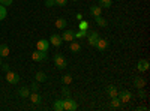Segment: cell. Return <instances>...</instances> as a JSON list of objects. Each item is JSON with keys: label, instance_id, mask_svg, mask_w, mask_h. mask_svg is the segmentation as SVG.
Wrapping results in <instances>:
<instances>
[{"label": "cell", "instance_id": "obj_1", "mask_svg": "<svg viewBox=\"0 0 150 111\" xmlns=\"http://www.w3.org/2000/svg\"><path fill=\"white\" fill-rule=\"evenodd\" d=\"M63 108H65V111H75V110H78V104L71 96H68L66 99H63Z\"/></svg>", "mask_w": 150, "mask_h": 111}, {"label": "cell", "instance_id": "obj_2", "mask_svg": "<svg viewBox=\"0 0 150 111\" xmlns=\"http://www.w3.org/2000/svg\"><path fill=\"white\" fill-rule=\"evenodd\" d=\"M47 51H39V50H36L35 53H32V59L33 62H36V63H42V62L47 60Z\"/></svg>", "mask_w": 150, "mask_h": 111}, {"label": "cell", "instance_id": "obj_3", "mask_svg": "<svg viewBox=\"0 0 150 111\" xmlns=\"http://www.w3.org/2000/svg\"><path fill=\"white\" fill-rule=\"evenodd\" d=\"M54 65H56L57 69H65L66 65H68V62H66V59L62 54H56L54 56Z\"/></svg>", "mask_w": 150, "mask_h": 111}, {"label": "cell", "instance_id": "obj_4", "mask_svg": "<svg viewBox=\"0 0 150 111\" xmlns=\"http://www.w3.org/2000/svg\"><path fill=\"white\" fill-rule=\"evenodd\" d=\"M117 96H119V99L122 101V104H126V102H129L132 99V93L129 90H119Z\"/></svg>", "mask_w": 150, "mask_h": 111}, {"label": "cell", "instance_id": "obj_5", "mask_svg": "<svg viewBox=\"0 0 150 111\" xmlns=\"http://www.w3.org/2000/svg\"><path fill=\"white\" fill-rule=\"evenodd\" d=\"M6 81H8L9 84H18V81H20V75H18L17 72L8 71V72H6Z\"/></svg>", "mask_w": 150, "mask_h": 111}, {"label": "cell", "instance_id": "obj_6", "mask_svg": "<svg viewBox=\"0 0 150 111\" xmlns=\"http://www.w3.org/2000/svg\"><path fill=\"white\" fill-rule=\"evenodd\" d=\"M50 45H54V47H62V44H63V39H62V36L57 35V33H53L51 36H50Z\"/></svg>", "mask_w": 150, "mask_h": 111}, {"label": "cell", "instance_id": "obj_7", "mask_svg": "<svg viewBox=\"0 0 150 111\" xmlns=\"http://www.w3.org/2000/svg\"><path fill=\"white\" fill-rule=\"evenodd\" d=\"M108 45H110L108 39H104V38H99L95 47H96V50H98V51H101V53H104V51L107 50V48H108Z\"/></svg>", "mask_w": 150, "mask_h": 111}, {"label": "cell", "instance_id": "obj_8", "mask_svg": "<svg viewBox=\"0 0 150 111\" xmlns=\"http://www.w3.org/2000/svg\"><path fill=\"white\" fill-rule=\"evenodd\" d=\"M86 38H87V42H89V45L95 47L96 42H98V39H99V33H98V32H89Z\"/></svg>", "mask_w": 150, "mask_h": 111}, {"label": "cell", "instance_id": "obj_9", "mask_svg": "<svg viewBox=\"0 0 150 111\" xmlns=\"http://www.w3.org/2000/svg\"><path fill=\"white\" fill-rule=\"evenodd\" d=\"M48 48H50V41L48 39H39L36 42V50H39V51H48Z\"/></svg>", "mask_w": 150, "mask_h": 111}, {"label": "cell", "instance_id": "obj_10", "mask_svg": "<svg viewBox=\"0 0 150 111\" xmlns=\"http://www.w3.org/2000/svg\"><path fill=\"white\" fill-rule=\"evenodd\" d=\"M62 39L63 41H66V42H71V41H74L75 39V32L74 30H68V29H65V32H63V35H62Z\"/></svg>", "mask_w": 150, "mask_h": 111}, {"label": "cell", "instance_id": "obj_11", "mask_svg": "<svg viewBox=\"0 0 150 111\" xmlns=\"http://www.w3.org/2000/svg\"><path fill=\"white\" fill-rule=\"evenodd\" d=\"M69 50H71L72 53H80V51H81V44H80L77 39L71 41V42H69Z\"/></svg>", "mask_w": 150, "mask_h": 111}, {"label": "cell", "instance_id": "obj_12", "mask_svg": "<svg viewBox=\"0 0 150 111\" xmlns=\"http://www.w3.org/2000/svg\"><path fill=\"white\" fill-rule=\"evenodd\" d=\"M149 66H150V65H149V60H144V59H143V60L138 62L137 69H138L140 72H146V71H149Z\"/></svg>", "mask_w": 150, "mask_h": 111}, {"label": "cell", "instance_id": "obj_13", "mask_svg": "<svg viewBox=\"0 0 150 111\" xmlns=\"http://www.w3.org/2000/svg\"><path fill=\"white\" fill-rule=\"evenodd\" d=\"M29 98H30V101H32L33 104H36V105L42 102V96L38 93V92H33L32 95H29Z\"/></svg>", "mask_w": 150, "mask_h": 111}, {"label": "cell", "instance_id": "obj_14", "mask_svg": "<svg viewBox=\"0 0 150 111\" xmlns=\"http://www.w3.org/2000/svg\"><path fill=\"white\" fill-rule=\"evenodd\" d=\"M90 14H92L93 17L102 15V8L99 6V5H93V6H90Z\"/></svg>", "mask_w": 150, "mask_h": 111}, {"label": "cell", "instance_id": "obj_15", "mask_svg": "<svg viewBox=\"0 0 150 111\" xmlns=\"http://www.w3.org/2000/svg\"><path fill=\"white\" fill-rule=\"evenodd\" d=\"M56 27L57 29H62V30H65L66 27H68V21L65 20V18H59V20H56Z\"/></svg>", "mask_w": 150, "mask_h": 111}, {"label": "cell", "instance_id": "obj_16", "mask_svg": "<svg viewBox=\"0 0 150 111\" xmlns=\"http://www.w3.org/2000/svg\"><path fill=\"white\" fill-rule=\"evenodd\" d=\"M105 92H107V95H108L110 98H112V96H117V92H119V90H117L116 86L111 84V86H108V87L105 89Z\"/></svg>", "mask_w": 150, "mask_h": 111}, {"label": "cell", "instance_id": "obj_17", "mask_svg": "<svg viewBox=\"0 0 150 111\" xmlns=\"http://www.w3.org/2000/svg\"><path fill=\"white\" fill-rule=\"evenodd\" d=\"M95 21H96V24L99 27H107L108 26V21L102 17V15H99V17H95Z\"/></svg>", "mask_w": 150, "mask_h": 111}, {"label": "cell", "instance_id": "obj_18", "mask_svg": "<svg viewBox=\"0 0 150 111\" xmlns=\"http://www.w3.org/2000/svg\"><path fill=\"white\" fill-rule=\"evenodd\" d=\"M9 56V47L6 44H0V57H8Z\"/></svg>", "mask_w": 150, "mask_h": 111}, {"label": "cell", "instance_id": "obj_19", "mask_svg": "<svg viewBox=\"0 0 150 111\" xmlns=\"http://www.w3.org/2000/svg\"><path fill=\"white\" fill-rule=\"evenodd\" d=\"M35 78H36V81L38 83H44V81H47V74L45 72H42V71H39V72H36V75H35Z\"/></svg>", "mask_w": 150, "mask_h": 111}, {"label": "cell", "instance_id": "obj_20", "mask_svg": "<svg viewBox=\"0 0 150 111\" xmlns=\"http://www.w3.org/2000/svg\"><path fill=\"white\" fill-rule=\"evenodd\" d=\"M134 86H135L137 89H141V87H144V86H146V80L141 78V77H137L134 80Z\"/></svg>", "mask_w": 150, "mask_h": 111}, {"label": "cell", "instance_id": "obj_21", "mask_svg": "<svg viewBox=\"0 0 150 111\" xmlns=\"http://www.w3.org/2000/svg\"><path fill=\"white\" fill-rule=\"evenodd\" d=\"M111 107L112 108H120L122 107V101L119 99V96H112L111 98Z\"/></svg>", "mask_w": 150, "mask_h": 111}, {"label": "cell", "instance_id": "obj_22", "mask_svg": "<svg viewBox=\"0 0 150 111\" xmlns=\"http://www.w3.org/2000/svg\"><path fill=\"white\" fill-rule=\"evenodd\" d=\"M53 108H54L56 111H65V108H63V99H57V101H54Z\"/></svg>", "mask_w": 150, "mask_h": 111}, {"label": "cell", "instance_id": "obj_23", "mask_svg": "<svg viewBox=\"0 0 150 111\" xmlns=\"http://www.w3.org/2000/svg\"><path fill=\"white\" fill-rule=\"evenodd\" d=\"M18 95H20L21 98H29L30 89H29V87H21V89H18Z\"/></svg>", "mask_w": 150, "mask_h": 111}, {"label": "cell", "instance_id": "obj_24", "mask_svg": "<svg viewBox=\"0 0 150 111\" xmlns=\"http://www.w3.org/2000/svg\"><path fill=\"white\" fill-rule=\"evenodd\" d=\"M87 33H89V30H78L77 33H75V39H77V41H80V39L86 38V36H87Z\"/></svg>", "mask_w": 150, "mask_h": 111}, {"label": "cell", "instance_id": "obj_25", "mask_svg": "<svg viewBox=\"0 0 150 111\" xmlns=\"http://www.w3.org/2000/svg\"><path fill=\"white\" fill-rule=\"evenodd\" d=\"M111 5H112V0H99V6L101 8L108 9V8H111Z\"/></svg>", "mask_w": 150, "mask_h": 111}, {"label": "cell", "instance_id": "obj_26", "mask_svg": "<svg viewBox=\"0 0 150 111\" xmlns=\"http://www.w3.org/2000/svg\"><path fill=\"white\" fill-rule=\"evenodd\" d=\"M78 29H80V30H87V29H89V23H87V21H86L84 18H83V20H80Z\"/></svg>", "mask_w": 150, "mask_h": 111}, {"label": "cell", "instance_id": "obj_27", "mask_svg": "<svg viewBox=\"0 0 150 111\" xmlns=\"http://www.w3.org/2000/svg\"><path fill=\"white\" fill-rule=\"evenodd\" d=\"M62 83H63L65 86L71 84V83H72V75H69V74H66V75H63V77H62Z\"/></svg>", "mask_w": 150, "mask_h": 111}, {"label": "cell", "instance_id": "obj_28", "mask_svg": "<svg viewBox=\"0 0 150 111\" xmlns=\"http://www.w3.org/2000/svg\"><path fill=\"white\" fill-rule=\"evenodd\" d=\"M6 18V8L3 5H0V21Z\"/></svg>", "mask_w": 150, "mask_h": 111}, {"label": "cell", "instance_id": "obj_29", "mask_svg": "<svg viewBox=\"0 0 150 111\" xmlns=\"http://www.w3.org/2000/svg\"><path fill=\"white\" fill-rule=\"evenodd\" d=\"M32 92H38V90H39V83H38V81H35V83H32V86H30V87H29Z\"/></svg>", "mask_w": 150, "mask_h": 111}, {"label": "cell", "instance_id": "obj_30", "mask_svg": "<svg viewBox=\"0 0 150 111\" xmlns=\"http://www.w3.org/2000/svg\"><path fill=\"white\" fill-rule=\"evenodd\" d=\"M12 3H14V0H0V5H3L5 8H8V6H11Z\"/></svg>", "mask_w": 150, "mask_h": 111}, {"label": "cell", "instance_id": "obj_31", "mask_svg": "<svg viewBox=\"0 0 150 111\" xmlns=\"http://www.w3.org/2000/svg\"><path fill=\"white\" fill-rule=\"evenodd\" d=\"M54 3L57 6H66L68 5V0H54Z\"/></svg>", "mask_w": 150, "mask_h": 111}, {"label": "cell", "instance_id": "obj_32", "mask_svg": "<svg viewBox=\"0 0 150 111\" xmlns=\"http://www.w3.org/2000/svg\"><path fill=\"white\" fill-rule=\"evenodd\" d=\"M45 6H47V8H53V6H56L54 0H45Z\"/></svg>", "mask_w": 150, "mask_h": 111}, {"label": "cell", "instance_id": "obj_33", "mask_svg": "<svg viewBox=\"0 0 150 111\" xmlns=\"http://www.w3.org/2000/svg\"><path fill=\"white\" fill-rule=\"evenodd\" d=\"M62 93H63V96H71V90L68 89V87H63V89H62Z\"/></svg>", "mask_w": 150, "mask_h": 111}, {"label": "cell", "instance_id": "obj_34", "mask_svg": "<svg viewBox=\"0 0 150 111\" xmlns=\"http://www.w3.org/2000/svg\"><path fill=\"white\" fill-rule=\"evenodd\" d=\"M138 96H140V98H146V92H144V87L138 89Z\"/></svg>", "mask_w": 150, "mask_h": 111}, {"label": "cell", "instance_id": "obj_35", "mask_svg": "<svg viewBox=\"0 0 150 111\" xmlns=\"http://www.w3.org/2000/svg\"><path fill=\"white\" fill-rule=\"evenodd\" d=\"M0 68H2L5 72H8V71H9V65H8V63H2V66H0Z\"/></svg>", "mask_w": 150, "mask_h": 111}, {"label": "cell", "instance_id": "obj_36", "mask_svg": "<svg viewBox=\"0 0 150 111\" xmlns=\"http://www.w3.org/2000/svg\"><path fill=\"white\" fill-rule=\"evenodd\" d=\"M75 18H77V20L80 21V20H83V18H84V15H83V14H77V15H75Z\"/></svg>", "mask_w": 150, "mask_h": 111}, {"label": "cell", "instance_id": "obj_37", "mask_svg": "<svg viewBox=\"0 0 150 111\" xmlns=\"http://www.w3.org/2000/svg\"><path fill=\"white\" fill-rule=\"evenodd\" d=\"M137 110H138V111H149V108H147V107H138Z\"/></svg>", "mask_w": 150, "mask_h": 111}, {"label": "cell", "instance_id": "obj_38", "mask_svg": "<svg viewBox=\"0 0 150 111\" xmlns=\"http://www.w3.org/2000/svg\"><path fill=\"white\" fill-rule=\"evenodd\" d=\"M0 66H2V60H0Z\"/></svg>", "mask_w": 150, "mask_h": 111}, {"label": "cell", "instance_id": "obj_39", "mask_svg": "<svg viewBox=\"0 0 150 111\" xmlns=\"http://www.w3.org/2000/svg\"><path fill=\"white\" fill-rule=\"evenodd\" d=\"M72 2H77V0H72Z\"/></svg>", "mask_w": 150, "mask_h": 111}]
</instances>
